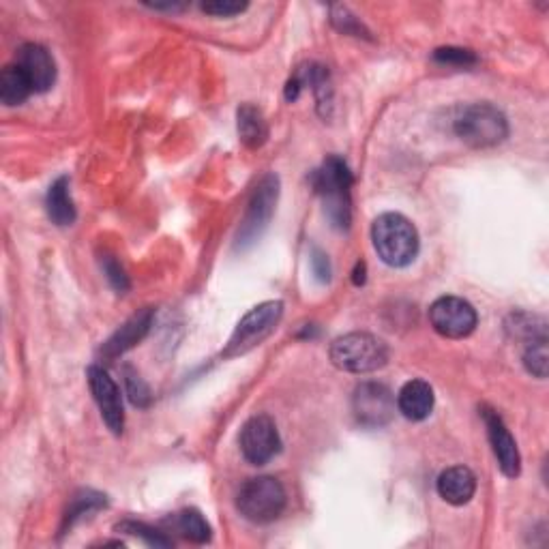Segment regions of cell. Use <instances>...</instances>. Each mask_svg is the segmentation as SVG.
I'll return each mask as SVG.
<instances>
[{"instance_id":"cell-1","label":"cell","mask_w":549,"mask_h":549,"mask_svg":"<svg viewBox=\"0 0 549 549\" xmlns=\"http://www.w3.org/2000/svg\"><path fill=\"white\" fill-rule=\"evenodd\" d=\"M311 183H314L318 196L322 198L324 215L329 217L333 228L348 230L352 224V172L348 163L341 157L331 155L311 176Z\"/></svg>"},{"instance_id":"cell-2","label":"cell","mask_w":549,"mask_h":549,"mask_svg":"<svg viewBox=\"0 0 549 549\" xmlns=\"http://www.w3.org/2000/svg\"><path fill=\"white\" fill-rule=\"evenodd\" d=\"M372 241L378 258L395 269H404L417 260L421 247L417 228L399 213H384L374 221Z\"/></svg>"},{"instance_id":"cell-3","label":"cell","mask_w":549,"mask_h":549,"mask_svg":"<svg viewBox=\"0 0 549 549\" xmlns=\"http://www.w3.org/2000/svg\"><path fill=\"white\" fill-rule=\"evenodd\" d=\"M331 361L341 372L372 374L389 361V348L376 335L348 333L331 344Z\"/></svg>"},{"instance_id":"cell-4","label":"cell","mask_w":549,"mask_h":549,"mask_svg":"<svg viewBox=\"0 0 549 549\" xmlns=\"http://www.w3.org/2000/svg\"><path fill=\"white\" fill-rule=\"evenodd\" d=\"M457 138L472 148H492L509 136V123L492 103H470L455 118Z\"/></svg>"},{"instance_id":"cell-5","label":"cell","mask_w":549,"mask_h":549,"mask_svg":"<svg viewBox=\"0 0 549 549\" xmlns=\"http://www.w3.org/2000/svg\"><path fill=\"white\" fill-rule=\"evenodd\" d=\"M286 489L275 477H256L243 483L236 509L251 524H271L286 509Z\"/></svg>"},{"instance_id":"cell-6","label":"cell","mask_w":549,"mask_h":549,"mask_svg":"<svg viewBox=\"0 0 549 549\" xmlns=\"http://www.w3.org/2000/svg\"><path fill=\"white\" fill-rule=\"evenodd\" d=\"M281 316H284V303L281 301H266L254 307L249 314H245L239 326H236L221 356H224V359H234V356H241L251 348L260 346L262 341L275 331Z\"/></svg>"},{"instance_id":"cell-7","label":"cell","mask_w":549,"mask_h":549,"mask_svg":"<svg viewBox=\"0 0 549 549\" xmlns=\"http://www.w3.org/2000/svg\"><path fill=\"white\" fill-rule=\"evenodd\" d=\"M277 198L279 178L275 174H266L256 185L254 194H251L245 219L241 221L239 234H236V249L251 247L264 234V230L269 228L277 206Z\"/></svg>"},{"instance_id":"cell-8","label":"cell","mask_w":549,"mask_h":549,"mask_svg":"<svg viewBox=\"0 0 549 549\" xmlns=\"http://www.w3.org/2000/svg\"><path fill=\"white\" fill-rule=\"evenodd\" d=\"M352 412L363 427L380 429L395 417V397L391 389L380 382H363L354 389Z\"/></svg>"},{"instance_id":"cell-9","label":"cell","mask_w":549,"mask_h":549,"mask_svg":"<svg viewBox=\"0 0 549 549\" xmlns=\"http://www.w3.org/2000/svg\"><path fill=\"white\" fill-rule=\"evenodd\" d=\"M429 322L434 331L447 339H464L474 333L479 324L477 309L459 296H442L429 307Z\"/></svg>"},{"instance_id":"cell-10","label":"cell","mask_w":549,"mask_h":549,"mask_svg":"<svg viewBox=\"0 0 549 549\" xmlns=\"http://www.w3.org/2000/svg\"><path fill=\"white\" fill-rule=\"evenodd\" d=\"M239 444L243 457L251 466L269 464L281 449V438L275 421L271 417H266V414L251 417L241 429Z\"/></svg>"},{"instance_id":"cell-11","label":"cell","mask_w":549,"mask_h":549,"mask_svg":"<svg viewBox=\"0 0 549 549\" xmlns=\"http://www.w3.org/2000/svg\"><path fill=\"white\" fill-rule=\"evenodd\" d=\"M86 378H88V387H91L95 404L99 406L103 423L108 425V429L114 436H121L125 427V410H123V397L116 387V382L110 378L106 369L97 365L88 367Z\"/></svg>"},{"instance_id":"cell-12","label":"cell","mask_w":549,"mask_h":549,"mask_svg":"<svg viewBox=\"0 0 549 549\" xmlns=\"http://www.w3.org/2000/svg\"><path fill=\"white\" fill-rule=\"evenodd\" d=\"M481 414H483V421L487 427L489 444H492V451L496 455V462H498L502 474L509 479L519 477V472H522V457H519L515 438L511 436L507 425H504V421L500 419V414L496 410L483 406Z\"/></svg>"},{"instance_id":"cell-13","label":"cell","mask_w":549,"mask_h":549,"mask_svg":"<svg viewBox=\"0 0 549 549\" xmlns=\"http://www.w3.org/2000/svg\"><path fill=\"white\" fill-rule=\"evenodd\" d=\"M31 82L35 93H46L56 82V63L52 54L39 43H26L18 52L16 63Z\"/></svg>"},{"instance_id":"cell-14","label":"cell","mask_w":549,"mask_h":549,"mask_svg":"<svg viewBox=\"0 0 549 549\" xmlns=\"http://www.w3.org/2000/svg\"><path fill=\"white\" fill-rule=\"evenodd\" d=\"M151 324H153V309H144L140 314L131 316L121 329H118L106 344H103L101 354L106 356V359H116V356L125 354L127 350L140 344V341L146 337V333L151 331Z\"/></svg>"},{"instance_id":"cell-15","label":"cell","mask_w":549,"mask_h":549,"mask_svg":"<svg viewBox=\"0 0 549 549\" xmlns=\"http://www.w3.org/2000/svg\"><path fill=\"white\" fill-rule=\"evenodd\" d=\"M436 489L444 502L453 504V507H462V504H468L474 492H477V477H474V472L466 466H453L440 474Z\"/></svg>"},{"instance_id":"cell-16","label":"cell","mask_w":549,"mask_h":549,"mask_svg":"<svg viewBox=\"0 0 549 549\" xmlns=\"http://www.w3.org/2000/svg\"><path fill=\"white\" fill-rule=\"evenodd\" d=\"M434 389L425 380H410L397 395V410L408 421H425L434 410Z\"/></svg>"},{"instance_id":"cell-17","label":"cell","mask_w":549,"mask_h":549,"mask_svg":"<svg viewBox=\"0 0 549 549\" xmlns=\"http://www.w3.org/2000/svg\"><path fill=\"white\" fill-rule=\"evenodd\" d=\"M46 209L50 219L56 226H71L76 221V206H73L71 200V191H69V178L61 176L50 185L48 191V200H46Z\"/></svg>"},{"instance_id":"cell-18","label":"cell","mask_w":549,"mask_h":549,"mask_svg":"<svg viewBox=\"0 0 549 549\" xmlns=\"http://www.w3.org/2000/svg\"><path fill=\"white\" fill-rule=\"evenodd\" d=\"M236 118H239V138L247 148H260L269 138V127L256 106L245 103L236 112Z\"/></svg>"},{"instance_id":"cell-19","label":"cell","mask_w":549,"mask_h":549,"mask_svg":"<svg viewBox=\"0 0 549 549\" xmlns=\"http://www.w3.org/2000/svg\"><path fill=\"white\" fill-rule=\"evenodd\" d=\"M31 93L33 86L18 65H7L3 73H0V101H3L5 106H22Z\"/></svg>"},{"instance_id":"cell-20","label":"cell","mask_w":549,"mask_h":549,"mask_svg":"<svg viewBox=\"0 0 549 549\" xmlns=\"http://www.w3.org/2000/svg\"><path fill=\"white\" fill-rule=\"evenodd\" d=\"M170 524L178 534H181L183 539H187L191 543L202 545L206 541H211V526L204 519V515L196 509H185L181 513L172 515Z\"/></svg>"},{"instance_id":"cell-21","label":"cell","mask_w":549,"mask_h":549,"mask_svg":"<svg viewBox=\"0 0 549 549\" xmlns=\"http://www.w3.org/2000/svg\"><path fill=\"white\" fill-rule=\"evenodd\" d=\"M118 532H125V534H131V537H140L146 545H153V547H170L172 545V539H168L166 534L146 526L142 522H131V519H127V522H121L116 526Z\"/></svg>"},{"instance_id":"cell-22","label":"cell","mask_w":549,"mask_h":549,"mask_svg":"<svg viewBox=\"0 0 549 549\" xmlns=\"http://www.w3.org/2000/svg\"><path fill=\"white\" fill-rule=\"evenodd\" d=\"M101 507H106V496L101 494H93V492H86L82 496H78L76 500H73V507L67 511L65 515V526H73L78 522L80 517L88 515V513H95L99 511Z\"/></svg>"},{"instance_id":"cell-23","label":"cell","mask_w":549,"mask_h":549,"mask_svg":"<svg viewBox=\"0 0 549 549\" xmlns=\"http://www.w3.org/2000/svg\"><path fill=\"white\" fill-rule=\"evenodd\" d=\"M547 339L532 341L528 350L524 352V365L534 378H547Z\"/></svg>"},{"instance_id":"cell-24","label":"cell","mask_w":549,"mask_h":549,"mask_svg":"<svg viewBox=\"0 0 549 549\" xmlns=\"http://www.w3.org/2000/svg\"><path fill=\"white\" fill-rule=\"evenodd\" d=\"M125 384H127V395H129L133 406H138V408L151 406V402H153L151 389L146 387V382L136 372H133L131 367L125 369Z\"/></svg>"},{"instance_id":"cell-25","label":"cell","mask_w":549,"mask_h":549,"mask_svg":"<svg viewBox=\"0 0 549 549\" xmlns=\"http://www.w3.org/2000/svg\"><path fill=\"white\" fill-rule=\"evenodd\" d=\"M434 58L438 63L449 67H472L477 63V56L464 48H440L434 52Z\"/></svg>"},{"instance_id":"cell-26","label":"cell","mask_w":549,"mask_h":549,"mask_svg":"<svg viewBox=\"0 0 549 549\" xmlns=\"http://www.w3.org/2000/svg\"><path fill=\"white\" fill-rule=\"evenodd\" d=\"M101 264H103V273H106V277H108V281L112 284V288L116 292H127L129 290V279H127V275L123 271V266L118 264L112 256L103 258Z\"/></svg>"},{"instance_id":"cell-27","label":"cell","mask_w":549,"mask_h":549,"mask_svg":"<svg viewBox=\"0 0 549 549\" xmlns=\"http://www.w3.org/2000/svg\"><path fill=\"white\" fill-rule=\"evenodd\" d=\"M247 3H230V0H215V3H204L202 11L217 18H232L236 13H243Z\"/></svg>"},{"instance_id":"cell-28","label":"cell","mask_w":549,"mask_h":549,"mask_svg":"<svg viewBox=\"0 0 549 549\" xmlns=\"http://www.w3.org/2000/svg\"><path fill=\"white\" fill-rule=\"evenodd\" d=\"M333 20L335 24L341 28L344 33H354L359 35L363 31V26L354 20V16H350L346 7H335V13H333Z\"/></svg>"},{"instance_id":"cell-29","label":"cell","mask_w":549,"mask_h":549,"mask_svg":"<svg viewBox=\"0 0 549 549\" xmlns=\"http://www.w3.org/2000/svg\"><path fill=\"white\" fill-rule=\"evenodd\" d=\"M311 264H314V273H316V277L322 281V284H329V279H331V266H329V260H326V256L322 254L320 249L314 251V258H311Z\"/></svg>"},{"instance_id":"cell-30","label":"cell","mask_w":549,"mask_h":549,"mask_svg":"<svg viewBox=\"0 0 549 549\" xmlns=\"http://www.w3.org/2000/svg\"><path fill=\"white\" fill-rule=\"evenodd\" d=\"M352 281L356 286L365 284V262H356V269L352 273Z\"/></svg>"}]
</instances>
